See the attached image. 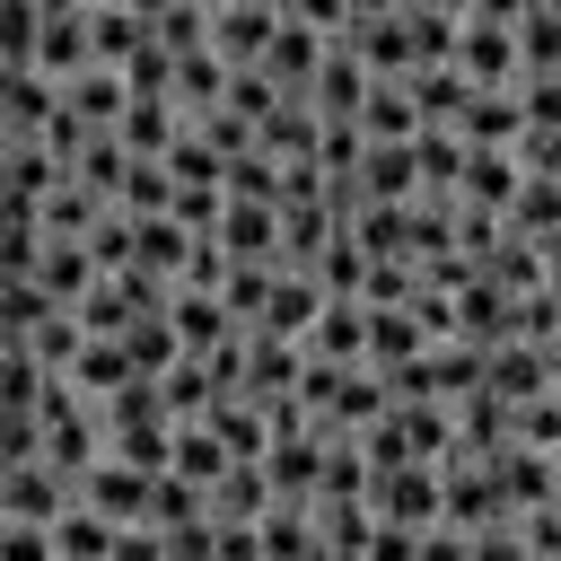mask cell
<instances>
[{
    "mask_svg": "<svg viewBox=\"0 0 561 561\" xmlns=\"http://www.w3.org/2000/svg\"><path fill=\"white\" fill-rule=\"evenodd\" d=\"M88 26H96V70H123V61L149 44V18L123 9V0H114V9H88Z\"/></svg>",
    "mask_w": 561,
    "mask_h": 561,
    "instance_id": "obj_26",
    "label": "cell"
},
{
    "mask_svg": "<svg viewBox=\"0 0 561 561\" xmlns=\"http://www.w3.org/2000/svg\"><path fill=\"white\" fill-rule=\"evenodd\" d=\"M359 561H421V535H412V526H377Z\"/></svg>",
    "mask_w": 561,
    "mask_h": 561,
    "instance_id": "obj_43",
    "label": "cell"
},
{
    "mask_svg": "<svg viewBox=\"0 0 561 561\" xmlns=\"http://www.w3.org/2000/svg\"><path fill=\"white\" fill-rule=\"evenodd\" d=\"M307 359L368 368V307H359V298H324V316H316V333H307Z\"/></svg>",
    "mask_w": 561,
    "mask_h": 561,
    "instance_id": "obj_14",
    "label": "cell"
},
{
    "mask_svg": "<svg viewBox=\"0 0 561 561\" xmlns=\"http://www.w3.org/2000/svg\"><path fill=\"white\" fill-rule=\"evenodd\" d=\"M552 500H561V456H552Z\"/></svg>",
    "mask_w": 561,
    "mask_h": 561,
    "instance_id": "obj_51",
    "label": "cell"
},
{
    "mask_svg": "<svg viewBox=\"0 0 561 561\" xmlns=\"http://www.w3.org/2000/svg\"><path fill=\"white\" fill-rule=\"evenodd\" d=\"M9 149H18V140H9V131H0V175H9Z\"/></svg>",
    "mask_w": 561,
    "mask_h": 561,
    "instance_id": "obj_50",
    "label": "cell"
},
{
    "mask_svg": "<svg viewBox=\"0 0 561 561\" xmlns=\"http://www.w3.org/2000/svg\"><path fill=\"white\" fill-rule=\"evenodd\" d=\"M368 517L377 526H447V473L438 465H386L368 473Z\"/></svg>",
    "mask_w": 561,
    "mask_h": 561,
    "instance_id": "obj_1",
    "label": "cell"
},
{
    "mask_svg": "<svg viewBox=\"0 0 561 561\" xmlns=\"http://www.w3.org/2000/svg\"><path fill=\"white\" fill-rule=\"evenodd\" d=\"M359 131H368V140H421V105H412V88H403V79H377L368 105H359Z\"/></svg>",
    "mask_w": 561,
    "mask_h": 561,
    "instance_id": "obj_24",
    "label": "cell"
},
{
    "mask_svg": "<svg viewBox=\"0 0 561 561\" xmlns=\"http://www.w3.org/2000/svg\"><path fill=\"white\" fill-rule=\"evenodd\" d=\"M114 140H123L131 158H167V149L184 140V114H175V96H131V114L114 123Z\"/></svg>",
    "mask_w": 561,
    "mask_h": 561,
    "instance_id": "obj_21",
    "label": "cell"
},
{
    "mask_svg": "<svg viewBox=\"0 0 561 561\" xmlns=\"http://www.w3.org/2000/svg\"><path fill=\"white\" fill-rule=\"evenodd\" d=\"M535 0H473V18H491V26H517Z\"/></svg>",
    "mask_w": 561,
    "mask_h": 561,
    "instance_id": "obj_45",
    "label": "cell"
},
{
    "mask_svg": "<svg viewBox=\"0 0 561 561\" xmlns=\"http://www.w3.org/2000/svg\"><path fill=\"white\" fill-rule=\"evenodd\" d=\"M44 456V421L35 412H0V465H35Z\"/></svg>",
    "mask_w": 561,
    "mask_h": 561,
    "instance_id": "obj_39",
    "label": "cell"
},
{
    "mask_svg": "<svg viewBox=\"0 0 561 561\" xmlns=\"http://www.w3.org/2000/svg\"><path fill=\"white\" fill-rule=\"evenodd\" d=\"M324 53H333V35H316V26H298V18H280V35H272V53H263V79H272L280 96H307V88H316V70H324Z\"/></svg>",
    "mask_w": 561,
    "mask_h": 561,
    "instance_id": "obj_6",
    "label": "cell"
},
{
    "mask_svg": "<svg viewBox=\"0 0 561 561\" xmlns=\"http://www.w3.org/2000/svg\"><path fill=\"white\" fill-rule=\"evenodd\" d=\"M61 114H70L79 131H114V123L131 114V88H123V70H79V79L61 88Z\"/></svg>",
    "mask_w": 561,
    "mask_h": 561,
    "instance_id": "obj_15",
    "label": "cell"
},
{
    "mask_svg": "<svg viewBox=\"0 0 561 561\" xmlns=\"http://www.w3.org/2000/svg\"><path fill=\"white\" fill-rule=\"evenodd\" d=\"M456 70L473 88H517L526 61H517V26H491V18H465L456 26Z\"/></svg>",
    "mask_w": 561,
    "mask_h": 561,
    "instance_id": "obj_4",
    "label": "cell"
},
{
    "mask_svg": "<svg viewBox=\"0 0 561 561\" xmlns=\"http://www.w3.org/2000/svg\"><path fill=\"white\" fill-rule=\"evenodd\" d=\"M280 500H272V473L263 465H228L219 491H210V526H263Z\"/></svg>",
    "mask_w": 561,
    "mask_h": 561,
    "instance_id": "obj_20",
    "label": "cell"
},
{
    "mask_svg": "<svg viewBox=\"0 0 561 561\" xmlns=\"http://www.w3.org/2000/svg\"><path fill=\"white\" fill-rule=\"evenodd\" d=\"M263 473H272V500H280V508H316V482H324V438H316V430H307V438H272Z\"/></svg>",
    "mask_w": 561,
    "mask_h": 561,
    "instance_id": "obj_13",
    "label": "cell"
},
{
    "mask_svg": "<svg viewBox=\"0 0 561 561\" xmlns=\"http://www.w3.org/2000/svg\"><path fill=\"white\" fill-rule=\"evenodd\" d=\"M167 324H175V342H184V351H202V359H210V351H228V342L245 333V324L228 316V298H219V289H175V298H167Z\"/></svg>",
    "mask_w": 561,
    "mask_h": 561,
    "instance_id": "obj_9",
    "label": "cell"
},
{
    "mask_svg": "<svg viewBox=\"0 0 561 561\" xmlns=\"http://www.w3.org/2000/svg\"><path fill=\"white\" fill-rule=\"evenodd\" d=\"M114 535H123V526H105L96 508H70V517L53 526V543H61V561H114Z\"/></svg>",
    "mask_w": 561,
    "mask_h": 561,
    "instance_id": "obj_35",
    "label": "cell"
},
{
    "mask_svg": "<svg viewBox=\"0 0 561 561\" xmlns=\"http://www.w3.org/2000/svg\"><path fill=\"white\" fill-rule=\"evenodd\" d=\"M0 491H9V465H0Z\"/></svg>",
    "mask_w": 561,
    "mask_h": 561,
    "instance_id": "obj_54",
    "label": "cell"
},
{
    "mask_svg": "<svg viewBox=\"0 0 561 561\" xmlns=\"http://www.w3.org/2000/svg\"><path fill=\"white\" fill-rule=\"evenodd\" d=\"M403 9H430V18H473V0H403Z\"/></svg>",
    "mask_w": 561,
    "mask_h": 561,
    "instance_id": "obj_46",
    "label": "cell"
},
{
    "mask_svg": "<svg viewBox=\"0 0 561 561\" xmlns=\"http://www.w3.org/2000/svg\"><path fill=\"white\" fill-rule=\"evenodd\" d=\"M228 465H237V456L219 447V430H210V421H175V456H167V473H175V482H193V491L210 500Z\"/></svg>",
    "mask_w": 561,
    "mask_h": 561,
    "instance_id": "obj_19",
    "label": "cell"
},
{
    "mask_svg": "<svg viewBox=\"0 0 561 561\" xmlns=\"http://www.w3.org/2000/svg\"><path fill=\"white\" fill-rule=\"evenodd\" d=\"M228 202H280V167H272L263 149L228 158Z\"/></svg>",
    "mask_w": 561,
    "mask_h": 561,
    "instance_id": "obj_38",
    "label": "cell"
},
{
    "mask_svg": "<svg viewBox=\"0 0 561 561\" xmlns=\"http://www.w3.org/2000/svg\"><path fill=\"white\" fill-rule=\"evenodd\" d=\"M421 351H430V333H421L412 307H368V368H403Z\"/></svg>",
    "mask_w": 561,
    "mask_h": 561,
    "instance_id": "obj_23",
    "label": "cell"
},
{
    "mask_svg": "<svg viewBox=\"0 0 561 561\" xmlns=\"http://www.w3.org/2000/svg\"><path fill=\"white\" fill-rule=\"evenodd\" d=\"M35 70H44L53 88H70L79 70H96V26H88V9L44 18V35H35Z\"/></svg>",
    "mask_w": 561,
    "mask_h": 561,
    "instance_id": "obj_10",
    "label": "cell"
},
{
    "mask_svg": "<svg viewBox=\"0 0 561 561\" xmlns=\"http://www.w3.org/2000/svg\"><path fill=\"white\" fill-rule=\"evenodd\" d=\"M272 35H280V18H272V9H254V0H228V9L210 18V53H219L228 70H263Z\"/></svg>",
    "mask_w": 561,
    "mask_h": 561,
    "instance_id": "obj_5",
    "label": "cell"
},
{
    "mask_svg": "<svg viewBox=\"0 0 561 561\" xmlns=\"http://www.w3.org/2000/svg\"><path fill=\"white\" fill-rule=\"evenodd\" d=\"M210 245L228 263H280V202H228Z\"/></svg>",
    "mask_w": 561,
    "mask_h": 561,
    "instance_id": "obj_8",
    "label": "cell"
},
{
    "mask_svg": "<svg viewBox=\"0 0 561 561\" xmlns=\"http://www.w3.org/2000/svg\"><path fill=\"white\" fill-rule=\"evenodd\" d=\"M517 61H526V70H561V18H552L543 0L517 18Z\"/></svg>",
    "mask_w": 561,
    "mask_h": 561,
    "instance_id": "obj_36",
    "label": "cell"
},
{
    "mask_svg": "<svg viewBox=\"0 0 561 561\" xmlns=\"http://www.w3.org/2000/svg\"><path fill=\"white\" fill-rule=\"evenodd\" d=\"M359 202H421L412 140H368V158H359Z\"/></svg>",
    "mask_w": 561,
    "mask_h": 561,
    "instance_id": "obj_18",
    "label": "cell"
},
{
    "mask_svg": "<svg viewBox=\"0 0 561 561\" xmlns=\"http://www.w3.org/2000/svg\"><path fill=\"white\" fill-rule=\"evenodd\" d=\"M123 9H140V18H158V9H175V0H123Z\"/></svg>",
    "mask_w": 561,
    "mask_h": 561,
    "instance_id": "obj_49",
    "label": "cell"
},
{
    "mask_svg": "<svg viewBox=\"0 0 561 561\" xmlns=\"http://www.w3.org/2000/svg\"><path fill=\"white\" fill-rule=\"evenodd\" d=\"M368 61L351 53V44H333L324 53V70H316V88H307V105H316V123H359V105H368Z\"/></svg>",
    "mask_w": 561,
    "mask_h": 561,
    "instance_id": "obj_7",
    "label": "cell"
},
{
    "mask_svg": "<svg viewBox=\"0 0 561 561\" xmlns=\"http://www.w3.org/2000/svg\"><path fill=\"white\" fill-rule=\"evenodd\" d=\"M561 228V184H543V175H526L517 184V202H508V237H526V245H543Z\"/></svg>",
    "mask_w": 561,
    "mask_h": 561,
    "instance_id": "obj_29",
    "label": "cell"
},
{
    "mask_svg": "<svg viewBox=\"0 0 561 561\" xmlns=\"http://www.w3.org/2000/svg\"><path fill=\"white\" fill-rule=\"evenodd\" d=\"M543 9H552V18H561V0H543Z\"/></svg>",
    "mask_w": 561,
    "mask_h": 561,
    "instance_id": "obj_53",
    "label": "cell"
},
{
    "mask_svg": "<svg viewBox=\"0 0 561 561\" xmlns=\"http://www.w3.org/2000/svg\"><path fill=\"white\" fill-rule=\"evenodd\" d=\"M316 289H324V298H359V289H368V254H359L351 228H333V245L316 254Z\"/></svg>",
    "mask_w": 561,
    "mask_h": 561,
    "instance_id": "obj_28",
    "label": "cell"
},
{
    "mask_svg": "<svg viewBox=\"0 0 561 561\" xmlns=\"http://www.w3.org/2000/svg\"><path fill=\"white\" fill-rule=\"evenodd\" d=\"M0 561H61V543H53V526H18V517H0Z\"/></svg>",
    "mask_w": 561,
    "mask_h": 561,
    "instance_id": "obj_40",
    "label": "cell"
},
{
    "mask_svg": "<svg viewBox=\"0 0 561 561\" xmlns=\"http://www.w3.org/2000/svg\"><path fill=\"white\" fill-rule=\"evenodd\" d=\"M193 245H202V237H184V228H175L167 210H158V219H131V272H149V280H167V289L184 280Z\"/></svg>",
    "mask_w": 561,
    "mask_h": 561,
    "instance_id": "obj_16",
    "label": "cell"
},
{
    "mask_svg": "<svg viewBox=\"0 0 561 561\" xmlns=\"http://www.w3.org/2000/svg\"><path fill=\"white\" fill-rule=\"evenodd\" d=\"M254 543H263V561H307V552H316V517H307V508H272V517L254 526Z\"/></svg>",
    "mask_w": 561,
    "mask_h": 561,
    "instance_id": "obj_34",
    "label": "cell"
},
{
    "mask_svg": "<svg viewBox=\"0 0 561 561\" xmlns=\"http://www.w3.org/2000/svg\"><path fill=\"white\" fill-rule=\"evenodd\" d=\"M79 9H114V0H79Z\"/></svg>",
    "mask_w": 561,
    "mask_h": 561,
    "instance_id": "obj_52",
    "label": "cell"
},
{
    "mask_svg": "<svg viewBox=\"0 0 561 561\" xmlns=\"http://www.w3.org/2000/svg\"><path fill=\"white\" fill-rule=\"evenodd\" d=\"M517 184H526V167H517L508 149H465V175H456V202H465V210H491V219H508V202H517Z\"/></svg>",
    "mask_w": 561,
    "mask_h": 561,
    "instance_id": "obj_12",
    "label": "cell"
},
{
    "mask_svg": "<svg viewBox=\"0 0 561 561\" xmlns=\"http://www.w3.org/2000/svg\"><path fill=\"white\" fill-rule=\"evenodd\" d=\"M517 167L543 175V184H561V123H552V131H526V140H517Z\"/></svg>",
    "mask_w": 561,
    "mask_h": 561,
    "instance_id": "obj_41",
    "label": "cell"
},
{
    "mask_svg": "<svg viewBox=\"0 0 561 561\" xmlns=\"http://www.w3.org/2000/svg\"><path fill=\"white\" fill-rule=\"evenodd\" d=\"M412 167H421L430 202H456V175H465V140H456V131H421V140H412Z\"/></svg>",
    "mask_w": 561,
    "mask_h": 561,
    "instance_id": "obj_27",
    "label": "cell"
},
{
    "mask_svg": "<svg viewBox=\"0 0 561 561\" xmlns=\"http://www.w3.org/2000/svg\"><path fill=\"white\" fill-rule=\"evenodd\" d=\"M114 210H131V219H158V210H175V175H167L158 158H131V175H123Z\"/></svg>",
    "mask_w": 561,
    "mask_h": 561,
    "instance_id": "obj_30",
    "label": "cell"
},
{
    "mask_svg": "<svg viewBox=\"0 0 561 561\" xmlns=\"http://www.w3.org/2000/svg\"><path fill=\"white\" fill-rule=\"evenodd\" d=\"M508 447H535V456H561V394H552V386L517 403V421H508Z\"/></svg>",
    "mask_w": 561,
    "mask_h": 561,
    "instance_id": "obj_32",
    "label": "cell"
},
{
    "mask_svg": "<svg viewBox=\"0 0 561 561\" xmlns=\"http://www.w3.org/2000/svg\"><path fill=\"white\" fill-rule=\"evenodd\" d=\"M149 35H158L175 61H184V53H210V9H202V0H175V9L149 18Z\"/></svg>",
    "mask_w": 561,
    "mask_h": 561,
    "instance_id": "obj_33",
    "label": "cell"
},
{
    "mask_svg": "<svg viewBox=\"0 0 561 561\" xmlns=\"http://www.w3.org/2000/svg\"><path fill=\"white\" fill-rule=\"evenodd\" d=\"M96 280H105V272H96V254H88V245H53V237H44V263H35V289H44V298H53L61 316H70V307H79V298H88Z\"/></svg>",
    "mask_w": 561,
    "mask_h": 561,
    "instance_id": "obj_22",
    "label": "cell"
},
{
    "mask_svg": "<svg viewBox=\"0 0 561 561\" xmlns=\"http://www.w3.org/2000/svg\"><path fill=\"white\" fill-rule=\"evenodd\" d=\"M456 140H465V149H508V158H517V140H526V105H517V88H473Z\"/></svg>",
    "mask_w": 561,
    "mask_h": 561,
    "instance_id": "obj_11",
    "label": "cell"
},
{
    "mask_svg": "<svg viewBox=\"0 0 561 561\" xmlns=\"http://www.w3.org/2000/svg\"><path fill=\"white\" fill-rule=\"evenodd\" d=\"M114 561H167V535L158 526H123L114 535Z\"/></svg>",
    "mask_w": 561,
    "mask_h": 561,
    "instance_id": "obj_44",
    "label": "cell"
},
{
    "mask_svg": "<svg viewBox=\"0 0 561 561\" xmlns=\"http://www.w3.org/2000/svg\"><path fill=\"white\" fill-rule=\"evenodd\" d=\"M70 508H79V482H70V473H53L44 456H35V465H9L0 517H18V526H61Z\"/></svg>",
    "mask_w": 561,
    "mask_h": 561,
    "instance_id": "obj_3",
    "label": "cell"
},
{
    "mask_svg": "<svg viewBox=\"0 0 561 561\" xmlns=\"http://www.w3.org/2000/svg\"><path fill=\"white\" fill-rule=\"evenodd\" d=\"M114 342L131 351V368H140V377H167V368L184 359V342H175V324H167V316H140V324H131V333H114Z\"/></svg>",
    "mask_w": 561,
    "mask_h": 561,
    "instance_id": "obj_31",
    "label": "cell"
},
{
    "mask_svg": "<svg viewBox=\"0 0 561 561\" xmlns=\"http://www.w3.org/2000/svg\"><path fill=\"white\" fill-rule=\"evenodd\" d=\"M316 316H324V289H316V272H280V280H272V307H263V324H245V333L307 342V333H316Z\"/></svg>",
    "mask_w": 561,
    "mask_h": 561,
    "instance_id": "obj_17",
    "label": "cell"
},
{
    "mask_svg": "<svg viewBox=\"0 0 561 561\" xmlns=\"http://www.w3.org/2000/svg\"><path fill=\"white\" fill-rule=\"evenodd\" d=\"M473 561H535V552H526V535H517V517H508V526H482V535H473Z\"/></svg>",
    "mask_w": 561,
    "mask_h": 561,
    "instance_id": "obj_42",
    "label": "cell"
},
{
    "mask_svg": "<svg viewBox=\"0 0 561 561\" xmlns=\"http://www.w3.org/2000/svg\"><path fill=\"white\" fill-rule=\"evenodd\" d=\"M149 491H158V473L114 465V456H96V465L79 473V508H96L105 526H149Z\"/></svg>",
    "mask_w": 561,
    "mask_h": 561,
    "instance_id": "obj_2",
    "label": "cell"
},
{
    "mask_svg": "<svg viewBox=\"0 0 561 561\" xmlns=\"http://www.w3.org/2000/svg\"><path fill=\"white\" fill-rule=\"evenodd\" d=\"M543 377H552V394H561V342H543Z\"/></svg>",
    "mask_w": 561,
    "mask_h": 561,
    "instance_id": "obj_47",
    "label": "cell"
},
{
    "mask_svg": "<svg viewBox=\"0 0 561 561\" xmlns=\"http://www.w3.org/2000/svg\"><path fill=\"white\" fill-rule=\"evenodd\" d=\"M70 386H79L88 403H114L123 386H140V368H131V351H123V342H88V351H79V368H70Z\"/></svg>",
    "mask_w": 561,
    "mask_h": 561,
    "instance_id": "obj_25",
    "label": "cell"
},
{
    "mask_svg": "<svg viewBox=\"0 0 561 561\" xmlns=\"http://www.w3.org/2000/svg\"><path fill=\"white\" fill-rule=\"evenodd\" d=\"M35 35H44V9L35 0H0V61L35 70Z\"/></svg>",
    "mask_w": 561,
    "mask_h": 561,
    "instance_id": "obj_37",
    "label": "cell"
},
{
    "mask_svg": "<svg viewBox=\"0 0 561 561\" xmlns=\"http://www.w3.org/2000/svg\"><path fill=\"white\" fill-rule=\"evenodd\" d=\"M18 342H26V333H18V324H9V316H0V351H18Z\"/></svg>",
    "mask_w": 561,
    "mask_h": 561,
    "instance_id": "obj_48",
    "label": "cell"
}]
</instances>
